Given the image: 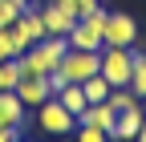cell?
I'll return each mask as SVG.
<instances>
[{
    "label": "cell",
    "instance_id": "5b68a950",
    "mask_svg": "<svg viewBox=\"0 0 146 142\" xmlns=\"http://www.w3.org/2000/svg\"><path fill=\"white\" fill-rule=\"evenodd\" d=\"M36 126H41L45 134H53V138H61V134H73L77 118H73V114L65 110L57 98H49V102H41V106H36Z\"/></svg>",
    "mask_w": 146,
    "mask_h": 142
},
{
    "label": "cell",
    "instance_id": "7402d4cb",
    "mask_svg": "<svg viewBox=\"0 0 146 142\" xmlns=\"http://www.w3.org/2000/svg\"><path fill=\"white\" fill-rule=\"evenodd\" d=\"M142 114H146V98H142Z\"/></svg>",
    "mask_w": 146,
    "mask_h": 142
},
{
    "label": "cell",
    "instance_id": "ba28073f",
    "mask_svg": "<svg viewBox=\"0 0 146 142\" xmlns=\"http://www.w3.org/2000/svg\"><path fill=\"white\" fill-rule=\"evenodd\" d=\"M114 122H118V110H114V106H110V102H89L85 106V110L77 114V126H98V130H114Z\"/></svg>",
    "mask_w": 146,
    "mask_h": 142
},
{
    "label": "cell",
    "instance_id": "5bb4252c",
    "mask_svg": "<svg viewBox=\"0 0 146 142\" xmlns=\"http://www.w3.org/2000/svg\"><path fill=\"white\" fill-rule=\"evenodd\" d=\"M81 90H85V102H106L114 85H110L102 73H94V77H85V81H81Z\"/></svg>",
    "mask_w": 146,
    "mask_h": 142
},
{
    "label": "cell",
    "instance_id": "8fae6325",
    "mask_svg": "<svg viewBox=\"0 0 146 142\" xmlns=\"http://www.w3.org/2000/svg\"><path fill=\"white\" fill-rule=\"evenodd\" d=\"M41 21H45V33H49V37H69V29H73L77 16H69L65 8H57V4L49 0V4L41 8Z\"/></svg>",
    "mask_w": 146,
    "mask_h": 142
},
{
    "label": "cell",
    "instance_id": "ffe728a7",
    "mask_svg": "<svg viewBox=\"0 0 146 142\" xmlns=\"http://www.w3.org/2000/svg\"><path fill=\"white\" fill-rule=\"evenodd\" d=\"M0 142H21V126H8V130H0Z\"/></svg>",
    "mask_w": 146,
    "mask_h": 142
},
{
    "label": "cell",
    "instance_id": "4fadbf2b",
    "mask_svg": "<svg viewBox=\"0 0 146 142\" xmlns=\"http://www.w3.org/2000/svg\"><path fill=\"white\" fill-rule=\"evenodd\" d=\"M57 102L65 106V110H69L73 118H77V114L85 110V106H89V102H85V90H81V85H65V90L57 94Z\"/></svg>",
    "mask_w": 146,
    "mask_h": 142
},
{
    "label": "cell",
    "instance_id": "30bf717a",
    "mask_svg": "<svg viewBox=\"0 0 146 142\" xmlns=\"http://www.w3.org/2000/svg\"><path fill=\"white\" fill-rule=\"evenodd\" d=\"M16 98L25 102V110H36L41 102L53 98V90H49V81H45V77H21V85H16Z\"/></svg>",
    "mask_w": 146,
    "mask_h": 142
},
{
    "label": "cell",
    "instance_id": "e0dca14e",
    "mask_svg": "<svg viewBox=\"0 0 146 142\" xmlns=\"http://www.w3.org/2000/svg\"><path fill=\"white\" fill-rule=\"evenodd\" d=\"M53 4H57V8H65L69 16H77V21H81V16H89V12L102 4V0H53Z\"/></svg>",
    "mask_w": 146,
    "mask_h": 142
},
{
    "label": "cell",
    "instance_id": "9a60e30c",
    "mask_svg": "<svg viewBox=\"0 0 146 142\" xmlns=\"http://www.w3.org/2000/svg\"><path fill=\"white\" fill-rule=\"evenodd\" d=\"M21 53H25V45L16 41L12 25H4V29H0V61H12V57H21Z\"/></svg>",
    "mask_w": 146,
    "mask_h": 142
},
{
    "label": "cell",
    "instance_id": "7c38bea8",
    "mask_svg": "<svg viewBox=\"0 0 146 142\" xmlns=\"http://www.w3.org/2000/svg\"><path fill=\"white\" fill-rule=\"evenodd\" d=\"M8 126H25V102L16 98V90L0 94V130H8Z\"/></svg>",
    "mask_w": 146,
    "mask_h": 142
},
{
    "label": "cell",
    "instance_id": "ac0fdd59",
    "mask_svg": "<svg viewBox=\"0 0 146 142\" xmlns=\"http://www.w3.org/2000/svg\"><path fill=\"white\" fill-rule=\"evenodd\" d=\"M25 8H29V0H0V29H4V25H12Z\"/></svg>",
    "mask_w": 146,
    "mask_h": 142
},
{
    "label": "cell",
    "instance_id": "6da1fadb",
    "mask_svg": "<svg viewBox=\"0 0 146 142\" xmlns=\"http://www.w3.org/2000/svg\"><path fill=\"white\" fill-rule=\"evenodd\" d=\"M69 53V37H41L36 45H29L21 57V77H49L61 65V57Z\"/></svg>",
    "mask_w": 146,
    "mask_h": 142
},
{
    "label": "cell",
    "instance_id": "52a82bcc",
    "mask_svg": "<svg viewBox=\"0 0 146 142\" xmlns=\"http://www.w3.org/2000/svg\"><path fill=\"white\" fill-rule=\"evenodd\" d=\"M12 33H16V41H21L25 49L36 45L41 37H49V33H45V21H41V8H25V12L12 21Z\"/></svg>",
    "mask_w": 146,
    "mask_h": 142
},
{
    "label": "cell",
    "instance_id": "3957f363",
    "mask_svg": "<svg viewBox=\"0 0 146 142\" xmlns=\"http://www.w3.org/2000/svg\"><path fill=\"white\" fill-rule=\"evenodd\" d=\"M98 73L114 85H130L134 73V49H118V45H102V61H98Z\"/></svg>",
    "mask_w": 146,
    "mask_h": 142
},
{
    "label": "cell",
    "instance_id": "44dd1931",
    "mask_svg": "<svg viewBox=\"0 0 146 142\" xmlns=\"http://www.w3.org/2000/svg\"><path fill=\"white\" fill-rule=\"evenodd\" d=\"M134 142H146V122H142V130H138V138H134Z\"/></svg>",
    "mask_w": 146,
    "mask_h": 142
},
{
    "label": "cell",
    "instance_id": "277c9868",
    "mask_svg": "<svg viewBox=\"0 0 146 142\" xmlns=\"http://www.w3.org/2000/svg\"><path fill=\"white\" fill-rule=\"evenodd\" d=\"M98 61H102V49H69L65 57H61V65H57V73L69 85H81L85 77L98 73Z\"/></svg>",
    "mask_w": 146,
    "mask_h": 142
},
{
    "label": "cell",
    "instance_id": "9c48e42d",
    "mask_svg": "<svg viewBox=\"0 0 146 142\" xmlns=\"http://www.w3.org/2000/svg\"><path fill=\"white\" fill-rule=\"evenodd\" d=\"M142 122H146L142 106H134V110H122L118 122H114V130H110V142H134L138 130H142Z\"/></svg>",
    "mask_w": 146,
    "mask_h": 142
},
{
    "label": "cell",
    "instance_id": "2e32d148",
    "mask_svg": "<svg viewBox=\"0 0 146 142\" xmlns=\"http://www.w3.org/2000/svg\"><path fill=\"white\" fill-rule=\"evenodd\" d=\"M16 85H21V61H0V94L4 90H16Z\"/></svg>",
    "mask_w": 146,
    "mask_h": 142
},
{
    "label": "cell",
    "instance_id": "d6986e66",
    "mask_svg": "<svg viewBox=\"0 0 146 142\" xmlns=\"http://www.w3.org/2000/svg\"><path fill=\"white\" fill-rule=\"evenodd\" d=\"M73 138L77 142H110V134L98 130V126H73Z\"/></svg>",
    "mask_w": 146,
    "mask_h": 142
},
{
    "label": "cell",
    "instance_id": "7a4b0ae2",
    "mask_svg": "<svg viewBox=\"0 0 146 142\" xmlns=\"http://www.w3.org/2000/svg\"><path fill=\"white\" fill-rule=\"evenodd\" d=\"M106 12H110V8L98 4L89 16L73 21V29H69V49H102V45H106Z\"/></svg>",
    "mask_w": 146,
    "mask_h": 142
},
{
    "label": "cell",
    "instance_id": "8992f818",
    "mask_svg": "<svg viewBox=\"0 0 146 142\" xmlns=\"http://www.w3.org/2000/svg\"><path fill=\"white\" fill-rule=\"evenodd\" d=\"M106 45H118V49L138 45V21L130 12H106Z\"/></svg>",
    "mask_w": 146,
    "mask_h": 142
}]
</instances>
